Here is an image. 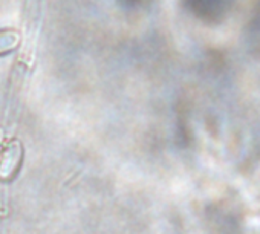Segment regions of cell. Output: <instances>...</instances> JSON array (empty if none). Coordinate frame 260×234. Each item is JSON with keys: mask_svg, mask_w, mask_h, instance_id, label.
Instances as JSON below:
<instances>
[{"mask_svg": "<svg viewBox=\"0 0 260 234\" xmlns=\"http://www.w3.org/2000/svg\"><path fill=\"white\" fill-rule=\"evenodd\" d=\"M2 138H4V133H2V132H0V141H2Z\"/></svg>", "mask_w": 260, "mask_h": 234, "instance_id": "obj_2", "label": "cell"}, {"mask_svg": "<svg viewBox=\"0 0 260 234\" xmlns=\"http://www.w3.org/2000/svg\"><path fill=\"white\" fill-rule=\"evenodd\" d=\"M22 162V147L20 144L11 143L10 147L5 150L2 159H0V179H10L17 172Z\"/></svg>", "mask_w": 260, "mask_h": 234, "instance_id": "obj_1", "label": "cell"}]
</instances>
